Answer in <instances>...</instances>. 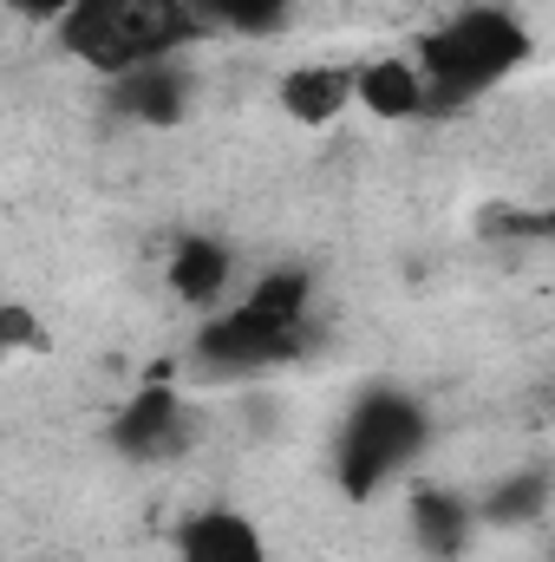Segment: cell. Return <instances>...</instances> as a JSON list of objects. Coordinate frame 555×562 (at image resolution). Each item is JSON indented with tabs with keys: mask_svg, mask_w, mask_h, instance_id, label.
<instances>
[{
	"mask_svg": "<svg viewBox=\"0 0 555 562\" xmlns=\"http://www.w3.org/2000/svg\"><path fill=\"white\" fill-rule=\"evenodd\" d=\"M530 26L510 7H457L451 20H438L431 33H418V46L406 53L424 86V119L464 112L477 99H490L523 59H530Z\"/></svg>",
	"mask_w": 555,
	"mask_h": 562,
	"instance_id": "1",
	"label": "cell"
},
{
	"mask_svg": "<svg viewBox=\"0 0 555 562\" xmlns=\"http://www.w3.org/2000/svg\"><path fill=\"white\" fill-rule=\"evenodd\" d=\"M347 105H353V66L314 59V66L281 72V112H287L294 125H333Z\"/></svg>",
	"mask_w": 555,
	"mask_h": 562,
	"instance_id": "9",
	"label": "cell"
},
{
	"mask_svg": "<svg viewBox=\"0 0 555 562\" xmlns=\"http://www.w3.org/2000/svg\"><path fill=\"white\" fill-rule=\"evenodd\" d=\"M353 105L399 125V119H424V86H418L412 59H373V66H353Z\"/></svg>",
	"mask_w": 555,
	"mask_h": 562,
	"instance_id": "11",
	"label": "cell"
},
{
	"mask_svg": "<svg viewBox=\"0 0 555 562\" xmlns=\"http://www.w3.org/2000/svg\"><path fill=\"white\" fill-rule=\"evenodd\" d=\"M112 99L138 125H177L183 105H190V79L177 72V59H163V66H138V72L112 79Z\"/></svg>",
	"mask_w": 555,
	"mask_h": 562,
	"instance_id": "10",
	"label": "cell"
},
{
	"mask_svg": "<svg viewBox=\"0 0 555 562\" xmlns=\"http://www.w3.org/2000/svg\"><path fill=\"white\" fill-rule=\"evenodd\" d=\"M7 20H26V26H59L72 13V0H0Z\"/></svg>",
	"mask_w": 555,
	"mask_h": 562,
	"instance_id": "14",
	"label": "cell"
},
{
	"mask_svg": "<svg viewBox=\"0 0 555 562\" xmlns=\"http://www.w3.org/2000/svg\"><path fill=\"white\" fill-rule=\"evenodd\" d=\"M477 524H503V530H523V524H543L550 510V471L543 464H523L510 477H497L484 497H471Z\"/></svg>",
	"mask_w": 555,
	"mask_h": 562,
	"instance_id": "12",
	"label": "cell"
},
{
	"mask_svg": "<svg viewBox=\"0 0 555 562\" xmlns=\"http://www.w3.org/2000/svg\"><path fill=\"white\" fill-rule=\"evenodd\" d=\"M190 7V26H223V33H275L287 26L294 0H183Z\"/></svg>",
	"mask_w": 555,
	"mask_h": 562,
	"instance_id": "13",
	"label": "cell"
},
{
	"mask_svg": "<svg viewBox=\"0 0 555 562\" xmlns=\"http://www.w3.org/2000/svg\"><path fill=\"white\" fill-rule=\"evenodd\" d=\"M424 445H431V419L412 393L406 386H366L333 431V471L353 497H373L412 471Z\"/></svg>",
	"mask_w": 555,
	"mask_h": 562,
	"instance_id": "4",
	"label": "cell"
},
{
	"mask_svg": "<svg viewBox=\"0 0 555 562\" xmlns=\"http://www.w3.org/2000/svg\"><path fill=\"white\" fill-rule=\"evenodd\" d=\"M170 294L177 301H190V307H223L229 301V281H236V249L223 243V236H183L177 249H170Z\"/></svg>",
	"mask_w": 555,
	"mask_h": 562,
	"instance_id": "8",
	"label": "cell"
},
{
	"mask_svg": "<svg viewBox=\"0 0 555 562\" xmlns=\"http://www.w3.org/2000/svg\"><path fill=\"white\" fill-rule=\"evenodd\" d=\"M170 550H177V562H275L269 530L236 504H196L170 530Z\"/></svg>",
	"mask_w": 555,
	"mask_h": 562,
	"instance_id": "5",
	"label": "cell"
},
{
	"mask_svg": "<svg viewBox=\"0 0 555 562\" xmlns=\"http://www.w3.org/2000/svg\"><path fill=\"white\" fill-rule=\"evenodd\" d=\"M406 530H412V543L431 562H457L484 524H477L471 497L438 491V484H412V491H406Z\"/></svg>",
	"mask_w": 555,
	"mask_h": 562,
	"instance_id": "7",
	"label": "cell"
},
{
	"mask_svg": "<svg viewBox=\"0 0 555 562\" xmlns=\"http://www.w3.org/2000/svg\"><path fill=\"white\" fill-rule=\"evenodd\" d=\"M190 431H196V413H190V400H183L177 386H144L138 400L118 413V425H112L118 451L138 458V464L177 458V451L190 445Z\"/></svg>",
	"mask_w": 555,
	"mask_h": 562,
	"instance_id": "6",
	"label": "cell"
},
{
	"mask_svg": "<svg viewBox=\"0 0 555 562\" xmlns=\"http://www.w3.org/2000/svg\"><path fill=\"white\" fill-rule=\"evenodd\" d=\"M301 334H307V281L262 276L242 301H223L209 314V327L196 334V367L216 373V380L269 373L281 360H294Z\"/></svg>",
	"mask_w": 555,
	"mask_h": 562,
	"instance_id": "2",
	"label": "cell"
},
{
	"mask_svg": "<svg viewBox=\"0 0 555 562\" xmlns=\"http://www.w3.org/2000/svg\"><path fill=\"white\" fill-rule=\"evenodd\" d=\"M59 46L105 72V79H125L138 66H163L190 46V7L183 0H72V13L53 26Z\"/></svg>",
	"mask_w": 555,
	"mask_h": 562,
	"instance_id": "3",
	"label": "cell"
}]
</instances>
